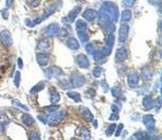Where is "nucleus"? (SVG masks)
<instances>
[{
  "mask_svg": "<svg viewBox=\"0 0 162 140\" xmlns=\"http://www.w3.org/2000/svg\"><path fill=\"white\" fill-rule=\"evenodd\" d=\"M99 13H102V14H104L105 17H107L113 23L118 21V18H119L118 9H117V6L113 2H104L103 5L101 6V8H100Z\"/></svg>",
  "mask_w": 162,
  "mask_h": 140,
  "instance_id": "f257e3e1",
  "label": "nucleus"
},
{
  "mask_svg": "<svg viewBox=\"0 0 162 140\" xmlns=\"http://www.w3.org/2000/svg\"><path fill=\"white\" fill-rule=\"evenodd\" d=\"M76 31H77V34L81 43L85 44L89 41V35L87 33V23L85 22V20H77V22H76Z\"/></svg>",
  "mask_w": 162,
  "mask_h": 140,
  "instance_id": "f03ea898",
  "label": "nucleus"
},
{
  "mask_svg": "<svg viewBox=\"0 0 162 140\" xmlns=\"http://www.w3.org/2000/svg\"><path fill=\"white\" fill-rule=\"evenodd\" d=\"M44 75H45L46 79H53V78H58L63 76L64 72L63 70L57 66H52V67L44 70Z\"/></svg>",
  "mask_w": 162,
  "mask_h": 140,
  "instance_id": "7ed1b4c3",
  "label": "nucleus"
},
{
  "mask_svg": "<svg viewBox=\"0 0 162 140\" xmlns=\"http://www.w3.org/2000/svg\"><path fill=\"white\" fill-rule=\"evenodd\" d=\"M85 82V79L82 75H80L79 72H73L71 75L70 78V83H71V87L73 88H81Z\"/></svg>",
  "mask_w": 162,
  "mask_h": 140,
  "instance_id": "20e7f679",
  "label": "nucleus"
},
{
  "mask_svg": "<svg viewBox=\"0 0 162 140\" xmlns=\"http://www.w3.org/2000/svg\"><path fill=\"white\" fill-rule=\"evenodd\" d=\"M114 39H115L114 34L109 33V35H107V37H106V42H105V46H104L103 48L101 49V51L105 56H107V55L111 54L112 48H113V46H114Z\"/></svg>",
  "mask_w": 162,
  "mask_h": 140,
  "instance_id": "39448f33",
  "label": "nucleus"
},
{
  "mask_svg": "<svg viewBox=\"0 0 162 140\" xmlns=\"http://www.w3.org/2000/svg\"><path fill=\"white\" fill-rule=\"evenodd\" d=\"M58 31H59V25L57 24V23H52V24L47 25V27L43 30V35L45 37L55 36Z\"/></svg>",
  "mask_w": 162,
  "mask_h": 140,
  "instance_id": "423d86ee",
  "label": "nucleus"
},
{
  "mask_svg": "<svg viewBox=\"0 0 162 140\" xmlns=\"http://www.w3.org/2000/svg\"><path fill=\"white\" fill-rule=\"evenodd\" d=\"M128 33H129V27L128 24H123L119 27V30H118V42L121 44L125 43L126 39H128Z\"/></svg>",
  "mask_w": 162,
  "mask_h": 140,
  "instance_id": "0eeeda50",
  "label": "nucleus"
},
{
  "mask_svg": "<svg viewBox=\"0 0 162 140\" xmlns=\"http://www.w3.org/2000/svg\"><path fill=\"white\" fill-rule=\"evenodd\" d=\"M139 80L140 77L138 75V72L136 71H131V72L127 75V84L129 88H136L139 83Z\"/></svg>",
  "mask_w": 162,
  "mask_h": 140,
  "instance_id": "6e6552de",
  "label": "nucleus"
},
{
  "mask_svg": "<svg viewBox=\"0 0 162 140\" xmlns=\"http://www.w3.org/2000/svg\"><path fill=\"white\" fill-rule=\"evenodd\" d=\"M0 42L6 47H10L12 45V37H11V34L9 31L3 30V31L0 32Z\"/></svg>",
  "mask_w": 162,
  "mask_h": 140,
  "instance_id": "1a4fd4ad",
  "label": "nucleus"
},
{
  "mask_svg": "<svg viewBox=\"0 0 162 140\" xmlns=\"http://www.w3.org/2000/svg\"><path fill=\"white\" fill-rule=\"evenodd\" d=\"M143 121L145 124L146 128L148 129L149 133H152L153 129H155V126H156V121H155V117L150 114H147L143 117Z\"/></svg>",
  "mask_w": 162,
  "mask_h": 140,
  "instance_id": "9d476101",
  "label": "nucleus"
},
{
  "mask_svg": "<svg viewBox=\"0 0 162 140\" xmlns=\"http://www.w3.org/2000/svg\"><path fill=\"white\" fill-rule=\"evenodd\" d=\"M127 57H128V51L126 47L117 48L116 53H115V61L116 63H123L127 59Z\"/></svg>",
  "mask_w": 162,
  "mask_h": 140,
  "instance_id": "9b49d317",
  "label": "nucleus"
},
{
  "mask_svg": "<svg viewBox=\"0 0 162 140\" xmlns=\"http://www.w3.org/2000/svg\"><path fill=\"white\" fill-rule=\"evenodd\" d=\"M66 112L65 111H59V112H53L52 113V116L49 117V125L54 126V125H57V124L59 123V121H61V119L64 118V116H65Z\"/></svg>",
  "mask_w": 162,
  "mask_h": 140,
  "instance_id": "f8f14e48",
  "label": "nucleus"
},
{
  "mask_svg": "<svg viewBox=\"0 0 162 140\" xmlns=\"http://www.w3.org/2000/svg\"><path fill=\"white\" fill-rule=\"evenodd\" d=\"M80 11H81V7H79V6L75 7L70 12H69V14H68L67 17L63 18V22L64 23H68V24H69V23H73L76 20V17L80 13Z\"/></svg>",
  "mask_w": 162,
  "mask_h": 140,
  "instance_id": "ddd939ff",
  "label": "nucleus"
},
{
  "mask_svg": "<svg viewBox=\"0 0 162 140\" xmlns=\"http://www.w3.org/2000/svg\"><path fill=\"white\" fill-rule=\"evenodd\" d=\"M76 63H77V65L79 66L80 68H83V69H87L90 66L89 59H88L87 56L83 55V54H80V55H78L77 57H76Z\"/></svg>",
  "mask_w": 162,
  "mask_h": 140,
  "instance_id": "4468645a",
  "label": "nucleus"
},
{
  "mask_svg": "<svg viewBox=\"0 0 162 140\" xmlns=\"http://www.w3.org/2000/svg\"><path fill=\"white\" fill-rule=\"evenodd\" d=\"M153 73H155V71H153L152 68L145 67L141 70V78H143V81H150V80L152 79Z\"/></svg>",
  "mask_w": 162,
  "mask_h": 140,
  "instance_id": "2eb2a0df",
  "label": "nucleus"
},
{
  "mask_svg": "<svg viewBox=\"0 0 162 140\" xmlns=\"http://www.w3.org/2000/svg\"><path fill=\"white\" fill-rule=\"evenodd\" d=\"M82 18H85V20L87 21H93L98 18V12L93 9H87L83 11Z\"/></svg>",
  "mask_w": 162,
  "mask_h": 140,
  "instance_id": "dca6fc26",
  "label": "nucleus"
},
{
  "mask_svg": "<svg viewBox=\"0 0 162 140\" xmlns=\"http://www.w3.org/2000/svg\"><path fill=\"white\" fill-rule=\"evenodd\" d=\"M36 60L39 66H46L48 64L49 57H48V55L45 53H39L36 55Z\"/></svg>",
  "mask_w": 162,
  "mask_h": 140,
  "instance_id": "f3484780",
  "label": "nucleus"
},
{
  "mask_svg": "<svg viewBox=\"0 0 162 140\" xmlns=\"http://www.w3.org/2000/svg\"><path fill=\"white\" fill-rule=\"evenodd\" d=\"M66 44H67L68 48L73 49V51H77V49H79V47H80L79 42H78L75 37H69V39H67V42H66Z\"/></svg>",
  "mask_w": 162,
  "mask_h": 140,
  "instance_id": "a211bd4d",
  "label": "nucleus"
},
{
  "mask_svg": "<svg viewBox=\"0 0 162 140\" xmlns=\"http://www.w3.org/2000/svg\"><path fill=\"white\" fill-rule=\"evenodd\" d=\"M49 47H51V43L47 39H41L37 44V48L39 49L41 51H48Z\"/></svg>",
  "mask_w": 162,
  "mask_h": 140,
  "instance_id": "6ab92c4d",
  "label": "nucleus"
},
{
  "mask_svg": "<svg viewBox=\"0 0 162 140\" xmlns=\"http://www.w3.org/2000/svg\"><path fill=\"white\" fill-rule=\"evenodd\" d=\"M143 109H146V111H150V109L153 107V100L152 97H148V95H146L145 97H143Z\"/></svg>",
  "mask_w": 162,
  "mask_h": 140,
  "instance_id": "aec40b11",
  "label": "nucleus"
},
{
  "mask_svg": "<svg viewBox=\"0 0 162 140\" xmlns=\"http://www.w3.org/2000/svg\"><path fill=\"white\" fill-rule=\"evenodd\" d=\"M80 112H81L82 116L85 117V119H87L88 121H93V114L90 112V109H88V107L81 106V107H80Z\"/></svg>",
  "mask_w": 162,
  "mask_h": 140,
  "instance_id": "412c9836",
  "label": "nucleus"
},
{
  "mask_svg": "<svg viewBox=\"0 0 162 140\" xmlns=\"http://www.w3.org/2000/svg\"><path fill=\"white\" fill-rule=\"evenodd\" d=\"M93 58L97 63H105V55L101 51V49H97L93 54Z\"/></svg>",
  "mask_w": 162,
  "mask_h": 140,
  "instance_id": "4be33fe9",
  "label": "nucleus"
},
{
  "mask_svg": "<svg viewBox=\"0 0 162 140\" xmlns=\"http://www.w3.org/2000/svg\"><path fill=\"white\" fill-rule=\"evenodd\" d=\"M131 139L146 140V139H150V136L148 135V133H146V131H138V133L134 134V135L131 136Z\"/></svg>",
  "mask_w": 162,
  "mask_h": 140,
  "instance_id": "5701e85b",
  "label": "nucleus"
},
{
  "mask_svg": "<svg viewBox=\"0 0 162 140\" xmlns=\"http://www.w3.org/2000/svg\"><path fill=\"white\" fill-rule=\"evenodd\" d=\"M49 100H51L52 103H58L59 100H60V94H59L58 92L55 91V90H52L49 92Z\"/></svg>",
  "mask_w": 162,
  "mask_h": 140,
  "instance_id": "b1692460",
  "label": "nucleus"
},
{
  "mask_svg": "<svg viewBox=\"0 0 162 140\" xmlns=\"http://www.w3.org/2000/svg\"><path fill=\"white\" fill-rule=\"evenodd\" d=\"M21 119H22V123L24 124L25 126H32L34 124L33 117H32L31 115H29V114H23Z\"/></svg>",
  "mask_w": 162,
  "mask_h": 140,
  "instance_id": "393cba45",
  "label": "nucleus"
},
{
  "mask_svg": "<svg viewBox=\"0 0 162 140\" xmlns=\"http://www.w3.org/2000/svg\"><path fill=\"white\" fill-rule=\"evenodd\" d=\"M111 92H112V94H113L114 97H116V99H123V92H122L121 87L115 85V87L112 88Z\"/></svg>",
  "mask_w": 162,
  "mask_h": 140,
  "instance_id": "a878e982",
  "label": "nucleus"
},
{
  "mask_svg": "<svg viewBox=\"0 0 162 140\" xmlns=\"http://www.w3.org/2000/svg\"><path fill=\"white\" fill-rule=\"evenodd\" d=\"M131 19V10H124L123 12H122V18H121V21L123 22V23H125V22H128L129 20Z\"/></svg>",
  "mask_w": 162,
  "mask_h": 140,
  "instance_id": "bb28decb",
  "label": "nucleus"
},
{
  "mask_svg": "<svg viewBox=\"0 0 162 140\" xmlns=\"http://www.w3.org/2000/svg\"><path fill=\"white\" fill-rule=\"evenodd\" d=\"M56 8H57V7H56L55 5H51L49 7H46L45 8V10H44V13H43V15L45 17V19L47 17H49V15H52L54 12H55Z\"/></svg>",
  "mask_w": 162,
  "mask_h": 140,
  "instance_id": "cd10ccee",
  "label": "nucleus"
},
{
  "mask_svg": "<svg viewBox=\"0 0 162 140\" xmlns=\"http://www.w3.org/2000/svg\"><path fill=\"white\" fill-rule=\"evenodd\" d=\"M44 88H45V83L39 82V83H37L36 85H34V87L32 88L31 90H30V93H31V94H35V93H37V92L42 91Z\"/></svg>",
  "mask_w": 162,
  "mask_h": 140,
  "instance_id": "c85d7f7f",
  "label": "nucleus"
},
{
  "mask_svg": "<svg viewBox=\"0 0 162 140\" xmlns=\"http://www.w3.org/2000/svg\"><path fill=\"white\" fill-rule=\"evenodd\" d=\"M58 85L64 90H68L71 88V83L69 82V81H67L66 79H63V80H60V81H58Z\"/></svg>",
  "mask_w": 162,
  "mask_h": 140,
  "instance_id": "c756f323",
  "label": "nucleus"
},
{
  "mask_svg": "<svg viewBox=\"0 0 162 140\" xmlns=\"http://www.w3.org/2000/svg\"><path fill=\"white\" fill-rule=\"evenodd\" d=\"M67 97H69L70 99H73V101H76V102H80V101H81L80 94H79V93H77V92H68Z\"/></svg>",
  "mask_w": 162,
  "mask_h": 140,
  "instance_id": "7c9ffc66",
  "label": "nucleus"
},
{
  "mask_svg": "<svg viewBox=\"0 0 162 140\" xmlns=\"http://www.w3.org/2000/svg\"><path fill=\"white\" fill-rule=\"evenodd\" d=\"M85 51H87V53L90 54V55H93L94 51H97V48H95L94 44L90 43V44H87V45H85Z\"/></svg>",
  "mask_w": 162,
  "mask_h": 140,
  "instance_id": "2f4dec72",
  "label": "nucleus"
},
{
  "mask_svg": "<svg viewBox=\"0 0 162 140\" xmlns=\"http://www.w3.org/2000/svg\"><path fill=\"white\" fill-rule=\"evenodd\" d=\"M79 135L81 138H85V139H88V138H90V131L88 128H81L79 131Z\"/></svg>",
  "mask_w": 162,
  "mask_h": 140,
  "instance_id": "473e14b6",
  "label": "nucleus"
},
{
  "mask_svg": "<svg viewBox=\"0 0 162 140\" xmlns=\"http://www.w3.org/2000/svg\"><path fill=\"white\" fill-rule=\"evenodd\" d=\"M57 109H58V105H51V106L44 107V112L46 114H52L53 112L57 111Z\"/></svg>",
  "mask_w": 162,
  "mask_h": 140,
  "instance_id": "72a5a7b5",
  "label": "nucleus"
},
{
  "mask_svg": "<svg viewBox=\"0 0 162 140\" xmlns=\"http://www.w3.org/2000/svg\"><path fill=\"white\" fill-rule=\"evenodd\" d=\"M102 71H103V69L101 67H95L94 69L92 70V75H93L94 78H100V76L102 75Z\"/></svg>",
  "mask_w": 162,
  "mask_h": 140,
  "instance_id": "f704fd0d",
  "label": "nucleus"
},
{
  "mask_svg": "<svg viewBox=\"0 0 162 140\" xmlns=\"http://www.w3.org/2000/svg\"><path fill=\"white\" fill-rule=\"evenodd\" d=\"M41 0H27V5L32 8H36L37 6H39Z\"/></svg>",
  "mask_w": 162,
  "mask_h": 140,
  "instance_id": "c9c22d12",
  "label": "nucleus"
},
{
  "mask_svg": "<svg viewBox=\"0 0 162 140\" xmlns=\"http://www.w3.org/2000/svg\"><path fill=\"white\" fill-rule=\"evenodd\" d=\"M13 105H17V106H19L20 109H23L24 111H29V107L27 106H25L24 104H22L21 102L20 101H18V100H13Z\"/></svg>",
  "mask_w": 162,
  "mask_h": 140,
  "instance_id": "e433bc0d",
  "label": "nucleus"
},
{
  "mask_svg": "<svg viewBox=\"0 0 162 140\" xmlns=\"http://www.w3.org/2000/svg\"><path fill=\"white\" fill-rule=\"evenodd\" d=\"M115 127H116V126L114 125V124H112L111 126H109V128L106 129V133H105V134H106V136H109V137H110V136L113 135L114 131H115Z\"/></svg>",
  "mask_w": 162,
  "mask_h": 140,
  "instance_id": "4c0bfd02",
  "label": "nucleus"
},
{
  "mask_svg": "<svg viewBox=\"0 0 162 140\" xmlns=\"http://www.w3.org/2000/svg\"><path fill=\"white\" fill-rule=\"evenodd\" d=\"M135 3H136V0H123V6H125V7L127 8L133 7Z\"/></svg>",
  "mask_w": 162,
  "mask_h": 140,
  "instance_id": "58836bf2",
  "label": "nucleus"
},
{
  "mask_svg": "<svg viewBox=\"0 0 162 140\" xmlns=\"http://www.w3.org/2000/svg\"><path fill=\"white\" fill-rule=\"evenodd\" d=\"M20 78H21V75H20V72L18 71V72L15 73V85L17 88L20 87Z\"/></svg>",
  "mask_w": 162,
  "mask_h": 140,
  "instance_id": "ea45409f",
  "label": "nucleus"
},
{
  "mask_svg": "<svg viewBox=\"0 0 162 140\" xmlns=\"http://www.w3.org/2000/svg\"><path fill=\"white\" fill-rule=\"evenodd\" d=\"M30 139H32V140H39V139H41V135H39L37 131H34V133H32L31 135H30Z\"/></svg>",
  "mask_w": 162,
  "mask_h": 140,
  "instance_id": "a19ab883",
  "label": "nucleus"
},
{
  "mask_svg": "<svg viewBox=\"0 0 162 140\" xmlns=\"http://www.w3.org/2000/svg\"><path fill=\"white\" fill-rule=\"evenodd\" d=\"M37 118H39V121H41L43 124L48 123V118H47L45 115H39V116H37Z\"/></svg>",
  "mask_w": 162,
  "mask_h": 140,
  "instance_id": "79ce46f5",
  "label": "nucleus"
},
{
  "mask_svg": "<svg viewBox=\"0 0 162 140\" xmlns=\"http://www.w3.org/2000/svg\"><path fill=\"white\" fill-rule=\"evenodd\" d=\"M101 85H102V88H103V91L104 92L109 91V84L106 83V81H105V80H102V81H101Z\"/></svg>",
  "mask_w": 162,
  "mask_h": 140,
  "instance_id": "37998d69",
  "label": "nucleus"
},
{
  "mask_svg": "<svg viewBox=\"0 0 162 140\" xmlns=\"http://www.w3.org/2000/svg\"><path fill=\"white\" fill-rule=\"evenodd\" d=\"M153 105H156V106H157V109H159L160 107H161V97H158L157 99H156V101L153 102Z\"/></svg>",
  "mask_w": 162,
  "mask_h": 140,
  "instance_id": "c03bdc74",
  "label": "nucleus"
},
{
  "mask_svg": "<svg viewBox=\"0 0 162 140\" xmlns=\"http://www.w3.org/2000/svg\"><path fill=\"white\" fill-rule=\"evenodd\" d=\"M123 128H124V125H123V124H119V125H118V127H117V130H116V133H115V136H116V137H118V136L121 135L122 130H123Z\"/></svg>",
  "mask_w": 162,
  "mask_h": 140,
  "instance_id": "a18cd8bd",
  "label": "nucleus"
},
{
  "mask_svg": "<svg viewBox=\"0 0 162 140\" xmlns=\"http://www.w3.org/2000/svg\"><path fill=\"white\" fill-rule=\"evenodd\" d=\"M118 118H119L118 114L115 113V112H114V113H113V115L110 116V121H117V119H118Z\"/></svg>",
  "mask_w": 162,
  "mask_h": 140,
  "instance_id": "49530a36",
  "label": "nucleus"
},
{
  "mask_svg": "<svg viewBox=\"0 0 162 140\" xmlns=\"http://www.w3.org/2000/svg\"><path fill=\"white\" fill-rule=\"evenodd\" d=\"M57 33H58V35H59V36H61V37L68 35V32L66 31V30H61V31H60V29H59V31L57 32Z\"/></svg>",
  "mask_w": 162,
  "mask_h": 140,
  "instance_id": "de8ad7c7",
  "label": "nucleus"
},
{
  "mask_svg": "<svg viewBox=\"0 0 162 140\" xmlns=\"http://www.w3.org/2000/svg\"><path fill=\"white\" fill-rule=\"evenodd\" d=\"M87 97H89V99H92V97H94V91H93V90H89V91L87 92Z\"/></svg>",
  "mask_w": 162,
  "mask_h": 140,
  "instance_id": "09e8293b",
  "label": "nucleus"
},
{
  "mask_svg": "<svg viewBox=\"0 0 162 140\" xmlns=\"http://www.w3.org/2000/svg\"><path fill=\"white\" fill-rule=\"evenodd\" d=\"M149 1V3H151V5L153 6H160V2H161V0H148Z\"/></svg>",
  "mask_w": 162,
  "mask_h": 140,
  "instance_id": "8fccbe9b",
  "label": "nucleus"
},
{
  "mask_svg": "<svg viewBox=\"0 0 162 140\" xmlns=\"http://www.w3.org/2000/svg\"><path fill=\"white\" fill-rule=\"evenodd\" d=\"M25 23H27V27H33L34 25H35V23H34V22H31L29 19L25 20Z\"/></svg>",
  "mask_w": 162,
  "mask_h": 140,
  "instance_id": "3c124183",
  "label": "nucleus"
},
{
  "mask_svg": "<svg viewBox=\"0 0 162 140\" xmlns=\"http://www.w3.org/2000/svg\"><path fill=\"white\" fill-rule=\"evenodd\" d=\"M13 1H15V0H6V7H11V6H12V3H13Z\"/></svg>",
  "mask_w": 162,
  "mask_h": 140,
  "instance_id": "603ef678",
  "label": "nucleus"
},
{
  "mask_svg": "<svg viewBox=\"0 0 162 140\" xmlns=\"http://www.w3.org/2000/svg\"><path fill=\"white\" fill-rule=\"evenodd\" d=\"M1 12H2V17H3V19H8V11H7V10H2Z\"/></svg>",
  "mask_w": 162,
  "mask_h": 140,
  "instance_id": "864d4df0",
  "label": "nucleus"
},
{
  "mask_svg": "<svg viewBox=\"0 0 162 140\" xmlns=\"http://www.w3.org/2000/svg\"><path fill=\"white\" fill-rule=\"evenodd\" d=\"M160 82H161V80H158V81H157V83H156V85H155V88H156V89H157V90H159L160 89Z\"/></svg>",
  "mask_w": 162,
  "mask_h": 140,
  "instance_id": "5fc2aeb1",
  "label": "nucleus"
},
{
  "mask_svg": "<svg viewBox=\"0 0 162 140\" xmlns=\"http://www.w3.org/2000/svg\"><path fill=\"white\" fill-rule=\"evenodd\" d=\"M18 61H19V68H20V69H22V68H23V63H22V59H21V58H19V59H18Z\"/></svg>",
  "mask_w": 162,
  "mask_h": 140,
  "instance_id": "6e6d98bb",
  "label": "nucleus"
},
{
  "mask_svg": "<svg viewBox=\"0 0 162 140\" xmlns=\"http://www.w3.org/2000/svg\"><path fill=\"white\" fill-rule=\"evenodd\" d=\"M93 126H94V128H97L98 127V124H97V121H94V119H93Z\"/></svg>",
  "mask_w": 162,
  "mask_h": 140,
  "instance_id": "4d7b16f0",
  "label": "nucleus"
},
{
  "mask_svg": "<svg viewBox=\"0 0 162 140\" xmlns=\"http://www.w3.org/2000/svg\"><path fill=\"white\" fill-rule=\"evenodd\" d=\"M77 1H79V0H77Z\"/></svg>",
  "mask_w": 162,
  "mask_h": 140,
  "instance_id": "13d9d810",
  "label": "nucleus"
}]
</instances>
